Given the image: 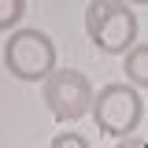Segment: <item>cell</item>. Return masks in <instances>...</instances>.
Instances as JSON below:
<instances>
[{
	"label": "cell",
	"mask_w": 148,
	"mask_h": 148,
	"mask_svg": "<svg viewBox=\"0 0 148 148\" xmlns=\"http://www.w3.org/2000/svg\"><path fill=\"white\" fill-rule=\"evenodd\" d=\"M52 67H56V41L45 30L15 26L4 45V71L18 82H45Z\"/></svg>",
	"instance_id": "obj_3"
},
{
	"label": "cell",
	"mask_w": 148,
	"mask_h": 148,
	"mask_svg": "<svg viewBox=\"0 0 148 148\" xmlns=\"http://www.w3.org/2000/svg\"><path fill=\"white\" fill-rule=\"evenodd\" d=\"M119 148H145V137H141V133H130V137H119Z\"/></svg>",
	"instance_id": "obj_8"
},
{
	"label": "cell",
	"mask_w": 148,
	"mask_h": 148,
	"mask_svg": "<svg viewBox=\"0 0 148 148\" xmlns=\"http://www.w3.org/2000/svg\"><path fill=\"white\" fill-rule=\"evenodd\" d=\"M41 96L52 111V119L59 122H78L89 115V104H92V82L85 78L82 71L74 67H52L41 82Z\"/></svg>",
	"instance_id": "obj_4"
},
{
	"label": "cell",
	"mask_w": 148,
	"mask_h": 148,
	"mask_svg": "<svg viewBox=\"0 0 148 148\" xmlns=\"http://www.w3.org/2000/svg\"><path fill=\"white\" fill-rule=\"evenodd\" d=\"M89 115L100 133L108 137H130L137 133L141 119H145V100H141V89H133L130 82H108L100 85V92L92 89V104Z\"/></svg>",
	"instance_id": "obj_1"
},
{
	"label": "cell",
	"mask_w": 148,
	"mask_h": 148,
	"mask_svg": "<svg viewBox=\"0 0 148 148\" xmlns=\"http://www.w3.org/2000/svg\"><path fill=\"white\" fill-rule=\"evenodd\" d=\"M126 4H130V8H145L148 0H126Z\"/></svg>",
	"instance_id": "obj_9"
},
{
	"label": "cell",
	"mask_w": 148,
	"mask_h": 148,
	"mask_svg": "<svg viewBox=\"0 0 148 148\" xmlns=\"http://www.w3.org/2000/svg\"><path fill=\"white\" fill-rule=\"evenodd\" d=\"M141 22L126 0H89L85 8V34L104 56H119L137 41Z\"/></svg>",
	"instance_id": "obj_2"
},
{
	"label": "cell",
	"mask_w": 148,
	"mask_h": 148,
	"mask_svg": "<svg viewBox=\"0 0 148 148\" xmlns=\"http://www.w3.org/2000/svg\"><path fill=\"white\" fill-rule=\"evenodd\" d=\"M26 15V0H0V34H11Z\"/></svg>",
	"instance_id": "obj_6"
},
{
	"label": "cell",
	"mask_w": 148,
	"mask_h": 148,
	"mask_svg": "<svg viewBox=\"0 0 148 148\" xmlns=\"http://www.w3.org/2000/svg\"><path fill=\"white\" fill-rule=\"evenodd\" d=\"M122 74L133 89H148V45H130L122 52Z\"/></svg>",
	"instance_id": "obj_5"
},
{
	"label": "cell",
	"mask_w": 148,
	"mask_h": 148,
	"mask_svg": "<svg viewBox=\"0 0 148 148\" xmlns=\"http://www.w3.org/2000/svg\"><path fill=\"white\" fill-rule=\"evenodd\" d=\"M48 148H92L82 133H56L52 141H48Z\"/></svg>",
	"instance_id": "obj_7"
}]
</instances>
